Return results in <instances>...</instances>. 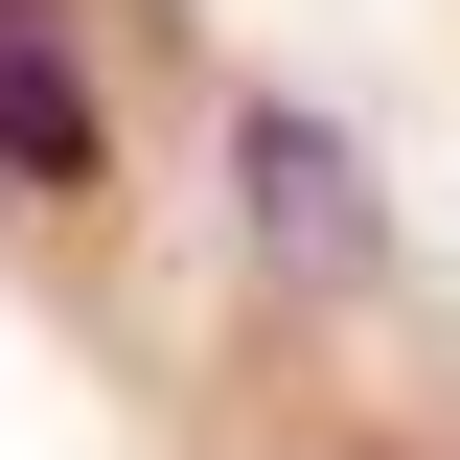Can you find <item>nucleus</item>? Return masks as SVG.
Returning <instances> with one entry per match:
<instances>
[{
  "instance_id": "obj_1",
  "label": "nucleus",
  "mask_w": 460,
  "mask_h": 460,
  "mask_svg": "<svg viewBox=\"0 0 460 460\" xmlns=\"http://www.w3.org/2000/svg\"><path fill=\"white\" fill-rule=\"evenodd\" d=\"M230 208H253V277H277L299 323L392 299V208H368V162H345L323 93H230Z\"/></svg>"
},
{
  "instance_id": "obj_2",
  "label": "nucleus",
  "mask_w": 460,
  "mask_h": 460,
  "mask_svg": "<svg viewBox=\"0 0 460 460\" xmlns=\"http://www.w3.org/2000/svg\"><path fill=\"white\" fill-rule=\"evenodd\" d=\"M0 208H115V69H93V0H0Z\"/></svg>"
}]
</instances>
